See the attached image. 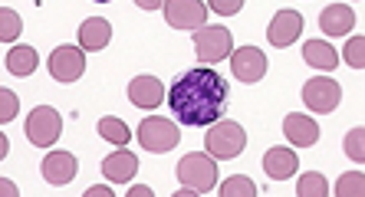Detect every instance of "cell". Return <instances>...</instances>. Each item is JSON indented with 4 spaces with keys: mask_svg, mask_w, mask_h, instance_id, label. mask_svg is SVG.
I'll use <instances>...</instances> for the list:
<instances>
[{
    "mask_svg": "<svg viewBox=\"0 0 365 197\" xmlns=\"http://www.w3.org/2000/svg\"><path fill=\"white\" fill-rule=\"evenodd\" d=\"M227 95V79H221L211 66H197L171 82L168 109L175 112V119L191 129H211L217 119H224Z\"/></svg>",
    "mask_w": 365,
    "mask_h": 197,
    "instance_id": "obj_1",
    "label": "cell"
},
{
    "mask_svg": "<svg viewBox=\"0 0 365 197\" xmlns=\"http://www.w3.org/2000/svg\"><path fill=\"white\" fill-rule=\"evenodd\" d=\"M178 181L187 191H195V194H207L217 184V161H214V154L211 151L185 154L178 161Z\"/></svg>",
    "mask_w": 365,
    "mask_h": 197,
    "instance_id": "obj_2",
    "label": "cell"
},
{
    "mask_svg": "<svg viewBox=\"0 0 365 197\" xmlns=\"http://www.w3.org/2000/svg\"><path fill=\"white\" fill-rule=\"evenodd\" d=\"M204 148H207L214 158L230 161V158H237V154L247 148V132L240 129L237 122L217 119L211 125V132H204Z\"/></svg>",
    "mask_w": 365,
    "mask_h": 197,
    "instance_id": "obj_3",
    "label": "cell"
},
{
    "mask_svg": "<svg viewBox=\"0 0 365 197\" xmlns=\"http://www.w3.org/2000/svg\"><path fill=\"white\" fill-rule=\"evenodd\" d=\"M195 53L201 66H214V63L227 60L234 53L230 30L227 26H201V30H195Z\"/></svg>",
    "mask_w": 365,
    "mask_h": 197,
    "instance_id": "obj_4",
    "label": "cell"
},
{
    "mask_svg": "<svg viewBox=\"0 0 365 197\" xmlns=\"http://www.w3.org/2000/svg\"><path fill=\"white\" fill-rule=\"evenodd\" d=\"M63 135V115L53 105H36L26 115V138L36 148H53V142Z\"/></svg>",
    "mask_w": 365,
    "mask_h": 197,
    "instance_id": "obj_5",
    "label": "cell"
},
{
    "mask_svg": "<svg viewBox=\"0 0 365 197\" xmlns=\"http://www.w3.org/2000/svg\"><path fill=\"white\" fill-rule=\"evenodd\" d=\"M138 142H142L145 151H155V154H165L181 142V132L175 122L162 119V115H148V119L138 125Z\"/></svg>",
    "mask_w": 365,
    "mask_h": 197,
    "instance_id": "obj_6",
    "label": "cell"
},
{
    "mask_svg": "<svg viewBox=\"0 0 365 197\" xmlns=\"http://www.w3.org/2000/svg\"><path fill=\"white\" fill-rule=\"evenodd\" d=\"M342 102V86L336 79H309L303 86V105L316 115H329L336 112V105Z\"/></svg>",
    "mask_w": 365,
    "mask_h": 197,
    "instance_id": "obj_7",
    "label": "cell"
},
{
    "mask_svg": "<svg viewBox=\"0 0 365 197\" xmlns=\"http://www.w3.org/2000/svg\"><path fill=\"white\" fill-rule=\"evenodd\" d=\"M165 20L175 30H201L207 23L204 0H165Z\"/></svg>",
    "mask_w": 365,
    "mask_h": 197,
    "instance_id": "obj_8",
    "label": "cell"
},
{
    "mask_svg": "<svg viewBox=\"0 0 365 197\" xmlns=\"http://www.w3.org/2000/svg\"><path fill=\"white\" fill-rule=\"evenodd\" d=\"M83 73H86L83 46H56L50 53V76L56 82H76Z\"/></svg>",
    "mask_w": 365,
    "mask_h": 197,
    "instance_id": "obj_9",
    "label": "cell"
},
{
    "mask_svg": "<svg viewBox=\"0 0 365 197\" xmlns=\"http://www.w3.org/2000/svg\"><path fill=\"white\" fill-rule=\"evenodd\" d=\"M267 53H260L257 46H240L237 53H230V73L240 82H260L267 76Z\"/></svg>",
    "mask_w": 365,
    "mask_h": 197,
    "instance_id": "obj_10",
    "label": "cell"
},
{
    "mask_svg": "<svg viewBox=\"0 0 365 197\" xmlns=\"http://www.w3.org/2000/svg\"><path fill=\"white\" fill-rule=\"evenodd\" d=\"M299 33H303V17H299L297 10H280L270 20V26H267V40L273 46H280V50L289 46L293 40H299Z\"/></svg>",
    "mask_w": 365,
    "mask_h": 197,
    "instance_id": "obj_11",
    "label": "cell"
},
{
    "mask_svg": "<svg viewBox=\"0 0 365 197\" xmlns=\"http://www.w3.org/2000/svg\"><path fill=\"white\" fill-rule=\"evenodd\" d=\"M40 171H43V181H46V184L63 188V184H69V181L76 178V158L69 151H50L43 158Z\"/></svg>",
    "mask_w": 365,
    "mask_h": 197,
    "instance_id": "obj_12",
    "label": "cell"
},
{
    "mask_svg": "<svg viewBox=\"0 0 365 197\" xmlns=\"http://www.w3.org/2000/svg\"><path fill=\"white\" fill-rule=\"evenodd\" d=\"M319 125H316L309 115H299V112H293V115H287L283 119V135L289 138V145L297 148H313L316 142H319Z\"/></svg>",
    "mask_w": 365,
    "mask_h": 197,
    "instance_id": "obj_13",
    "label": "cell"
},
{
    "mask_svg": "<svg viewBox=\"0 0 365 197\" xmlns=\"http://www.w3.org/2000/svg\"><path fill=\"white\" fill-rule=\"evenodd\" d=\"M128 99L138 109H158L165 102V86L155 76H135L128 82Z\"/></svg>",
    "mask_w": 365,
    "mask_h": 197,
    "instance_id": "obj_14",
    "label": "cell"
},
{
    "mask_svg": "<svg viewBox=\"0 0 365 197\" xmlns=\"http://www.w3.org/2000/svg\"><path fill=\"white\" fill-rule=\"evenodd\" d=\"M138 171V158L132 151H125V148H119V151H112L106 161H102V174H106V181H112V184H125V181H132Z\"/></svg>",
    "mask_w": 365,
    "mask_h": 197,
    "instance_id": "obj_15",
    "label": "cell"
},
{
    "mask_svg": "<svg viewBox=\"0 0 365 197\" xmlns=\"http://www.w3.org/2000/svg\"><path fill=\"white\" fill-rule=\"evenodd\" d=\"M319 26H323L326 36H346L356 26V10L346 7V4H329L319 14Z\"/></svg>",
    "mask_w": 365,
    "mask_h": 197,
    "instance_id": "obj_16",
    "label": "cell"
},
{
    "mask_svg": "<svg viewBox=\"0 0 365 197\" xmlns=\"http://www.w3.org/2000/svg\"><path fill=\"white\" fill-rule=\"evenodd\" d=\"M297 168H299V158H297L293 148L277 145V148H270V151L264 154V171L270 174L273 181H287L289 174H297Z\"/></svg>",
    "mask_w": 365,
    "mask_h": 197,
    "instance_id": "obj_17",
    "label": "cell"
},
{
    "mask_svg": "<svg viewBox=\"0 0 365 197\" xmlns=\"http://www.w3.org/2000/svg\"><path fill=\"white\" fill-rule=\"evenodd\" d=\"M112 40V23L102 17H89L83 26H79V46L89 53L106 50V43Z\"/></svg>",
    "mask_w": 365,
    "mask_h": 197,
    "instance_id": "obj_18",
    "label": "cell"
},
{
    "mask_svg": "<svg viewBox=\"0 0 365 197\" xmlns=\"http://www.w3.org/2000/svg\"><path fill=\"white\" fill-rule=\"evenodd\" d=\"M303 60L309 63L313 69H323V73H329V69L339 66L336 50H332L329 43H323V40H309V43L303 46Z\"/></svg>",
    "mask_w": 365,
    "mask_h": 197,
    "instance_id": "obj_19",
    "label": "cell"
},
{
    "mask_svg": "<svg viewBox=\"0 0 365 197\" xmlns=\"http://www.w3.org/2000/svg\"><path fill=\"white\" fill-rule=\"evenodd\" d=\"M40 60H36V50L34 46H14L7 53V73L10 76H34Z\"/></svg>",
    "mask_w": 365,
    "mask_h": 197,
    "instance_id": "obj_20",
    "label": "cell"
},
{
    "mask_svg": "<svg viewBox=\"0 0 365 197\" xmlns=\"http://www.w3.org/2000/svg\"><path fill=\"white\" fill-rule=\"evenodd\" d=\"M99 135L119 148H125L128 142H132V129H128L122 119H115V115H106V119L99 122Z\"/></svg>",
    "mask_w": 365,
    "mask_h": 197,
    "instance_id": "obj_21",
    "label": "cell"
},
{
    "mask_svg": "<svg viewBox=\"0 0 365 197\" xmlns=\"http://www.w3.org/2000/svg\"><path fill=\"white\" fill-rule=\"evenodd\" d=\"M297 194L299 197H326L329 194V184H326V178L319 171H306L297 184Z\"/></svg>",
    "mask_w": 365,
    "mask_h": 197,
    "instance_id": "obj_22",
    "label": "cell"
},
{
    "mask_svg": "<svg viewBox=\"0 0 365 197\" xmlns=\"http://www.w3.org/2000/svg\"><path fill=\"white\" fill-rule=\"evenodd\" d=\"M221 197H257V184L244 174H234L227 184H221Z\"/></svg>",
    "mask_w": 365,
    "mask_h": 197,
    "instance_id": "obj_23",
    "label": "cell"
},
{
    "mask_svg": "<svg viewBox=\"0 0 365 197\" xmlns=\"http://www.w3.org/2000/svg\"><path fill=\"white\" fill-rule=\"evenodd\" d=\"M336 194L339 197H362L365 194V178L362 171H349L336 181Z\"/></svg>",
    "mask_w": 365,
    "mask_h": 197,
    "instance_id": "obj_24",
    "label": "cell"
},
{
    "mask_svg": "<svg viewBox=\"0 0 365 197\" xmlns=\"http://www.w3.org/2000/svg\"><path fill=\"white\" fill-rule=\"evenodd\" d=\"M20 30H24V23H20V17H17V10H10V7H4L0 10V40H17L20 36Z\"/></svg>",
    "mask_w": 365,
    "mask_h": 197,
    "instance_id": "obj_25",
    "label": "cell"
},
{
    "mask_svg": "<svg viewBox=\"0 0 365 197\" xmlns=\"http://www.w3.org/2000/svg\"><path fill=\"white\" fill-rule=\"evenodd\" d=\"M346 154L352 158V161H365V132L362 129H352L346 135Z\"/></svg>",
    "mask_w": 365,
    "mask_h": 197,
    "instance_id": "obj_26",
    "label": "cell"
},
{
    "mask_svg": "<svg viewBox=\"0 0 365 197\" xmlns=\"http://www.w3.org/2000/svg\"><path fill=\"white\" fill-rule=\"evenodd\" d=\"M342 53H346V63L352 69H362L365 66V40H362V36H352Z\"/></svg>",
    "mask_w": 365,
    "mask_h": 197,
    "instance_id": "obj_27",
    "label": "cell"
},
{
    "mask_svg": "<svg viewBox=\"0 0 365 197\" xmlns=\"http://www.w3.org/2000/svg\"><path fill=\"white\" fill-rule=\"evenodd\" d=\"M17 115V95L10 89H0V122H10Z\"/></svg>",
    "mask_w": 365,
    "mask_h": 197,
    "instance_id": "obj_28",
    "label": "cell"
},
{
    "mask_svg": "<svg viewBox=\"0 0 365 197\" xmlns=\"http://www.w3.org/2000/svg\"><path fill=\"white\" fill-rule=\"evenodd\" d=\"M244 0H211V10L221 14V17H230V14H240Z\"/></svg>",
    "mask_w": 365,
    "mask_h": 197,
    "instance_id": "obj_29",
    "label": "cell"
},
{
    "mask_svg": "<svg viewBox=\"0 0 365 197\" xmlns=\"http://www.w3.org/2000/svg\"><path fill=\"white\" fill-rule=\"evenodd\" d=\"M142 10H158V7H165V0H135Z\"/></svg>",
    "mask_w": 365,
    "mask_h": 197,
    "instance_id": "obj_30",
    "label": "cell"
},
{
    "mask_svg": "<svg viewBox=\"0 0 365 197\" xmlns=\"http://www.w3.org/2000/svg\"><path fill=\"white\" fill-rule=\"evenodd\" d=\"M86 197H112V188H89Z\"/></svg>",
    "mask_w": 365,
    "mask_h": 197,
    "instance_id": "obj_31",
    "label": "cell"
},
{
    "mask_svg": "<svg viewBox=\"0 0 365 197\" xmlns=\"http://www.w3.org/2000/svg\"><path fill=\"white\" fill-rule=\"evenodd\" d=\"M128 197H152V188H128Z\"/></svg>",
    "mask_w": 365,
    "mask_h": 197,
    "instance_id": "obj_32",
    "label": "cell"
},
{
    "mask_svg": "<svg viewBox=\"0 0 365 197\" xmlns=\"http://www.w3.org/2000/svg\"><path fill=\"white\" fill-rule=\"evenodd\" d=\"M93 4H109V0H93Z\"/></svg>",
    "mask_w": 365,
    "mask_h": 197,
    "instance_id": "obj_33",
    "label": "cell"
}]
</instances>
